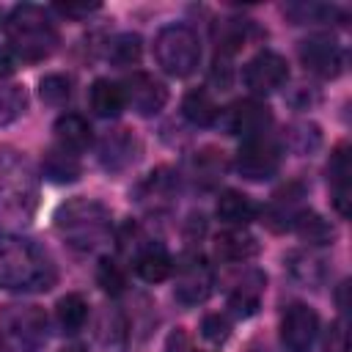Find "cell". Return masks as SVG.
I'll list each match as a JSON object with an SVG mask.
<instances>
[{"instance_id":"cell-1","label":"cell","mask_w":352,"mask_h":352,"mask_svg":"<svg viewBox=\"0 0 352 352\" xmlns=\"http://www.w3.org/2000/svg\"><path fill=\"white\" fill-rule=\"evenodd\" d=\"M58 280V270L44 248L16 234H0V289L47 292Z\"/></svg>"},{"instance_id":"cell-2","label":"cell","mask_w":352,"mask_h":352,"mask_svg":"<svg viewBox=\"0 0 352 352\" xmlns=\"http://www.w3.org/2000/svg\"><path fill=\"white\" fill-rule=\"evenodd\" d=\"M38 201V176L30 160L11 148L0 146V220L3 223H28Z\"/></svg>"},{"instance_id":"cell-3","label":"cell","mask_w":352,"mask_h":352,"mask_svg":"<svg viewBox=\"0 0 352 352\" xmlns=\"http://www.w3.org/2000/svg\"><path fill=\"white\" fill-rule=\"evenodd\" d=\"M6 38H8V50L28 63L50 58L60 41L50 11L33 3H22L11 8V14L6 16Z\"/></svg>"},{"instance_id":"cell-4","label":"cell","mask_w":352,"mask_h":352,"mask_svg":"<svg viewBox=\"0 0 352 352\" xmlns=\"http://www.w3.org/2000/svg\"><path fill=\"white\" fill-rule=\"evenodd\" d=\"M55 228L74 250H96L110 239L113 223L107 206H102L94 198H69L55 212Z\"/></svg>"},{"instance_id":"cell-5","label":"cell","mask_w":352,"mask_h":352,"mask_svg":"<svg viewBox=\"0 0 352 352\" xmlns=\"http://www.w3.org/2000/svg\"><path fill=\"white\" fill-rule=\"evenodd\" d=\"M0 338L14 352H41L50 338L44 308L33 302H8L0 311Z\"/></svg>"},{"instance_id":"cell-6","label":"cell","mask_w":352,"mask_h":352,"mask_svg":"<svg viewBox=\"0 0 352 352\" xmlns=\"http://www.w3.org/2000/svg\"><path fill=\"white\" fill-rule=\"evenodd\" d=\"M154 58L160 69L170 77H187L198 69L201 60V41L192 28L176 22L165 25L154 38Z\"/></svg>"},{"instance_id":"cell-7","label":"cell","mask_w":352,"mask_h":352,"mask_svg":"<svg viewBox=\"0 0 352 352\" xmlns=\"http://www.w3.org/2000/svg\"><path fill=\"white\" fill-rule=\"evenodd\" d=\"M214 289V272L206 264L201 253H184L176 264V278H173V294L184 305H198L204 302Z\"/></svg>"},{"instance_id":"cell-8","label":"cell","mask_w":352,"mask_h":352,"mask_svg":"<svg viewBox=\"0 0 352 352\" xmlns=\"http://www.w3.org/2000/svg\"><path fill=\"white\" fill-rule=\"evenodd\" d=\"M278 168H280V146L272 138L258 135V138L242 140V146L236 151L239 176H245L250 182H264V179L275 176Z\"/></svg>"},{"instance_id":"cell-9","label":"cell","mask_w":352,"mask_h":352,"mask_svg":"<svg viewBox=\"0 0 352 352\" xmlns=\"http://www.w3.org/2000/svg\"><path fill=\"white\" fill-rule=\"evenodd\" d=\"M242 80H245V85L250 88V94L267 96V94L278 91V88L289 80L286 58L278 55V52H272V50H261V52H256V55L245 63Z\"/></svg>"},{"instance_id":"cell-10","label":"cell","mask_w":352,"mask_h":352,"mask_svg":"<svg viewBox=\"0 0 352 352\" xmlns=\"http://www.w3.org/2000/svg\"><path fill=\"white\" fill-rule=\"evenodd\" d=\"M121 91H124V102L138 113V116H157L165 102H168V88L162 80H157L154 74L148 72H132L124 82H121Z\"/></svg>"},{"instance_id":"cell-11","label":"cell","mask_w":352,"mask_h":352,"mask_svg":"<svg viewBox=\"0 0 352 352\" xmlns=\"http://www.w3.org/2000/svg\"><path fill=\"white\" fill-rule=\"evenodd\" d=\"M319 333V316L314 308L294 302L280 316V344L286 352H308Z\"/></svg>"},{"instance_id":"cell-12","label":"cell","mask_w":352,"mask_h":352,"mask_svg":"<svg viewBox=\"0 0 352 352\" xmlns=\"http://www.w3.org/2000/svg\"><path fill=\"white\" fill-rule=\"evenodd\" d=\"M270 124H272V113L258 99H239L231 107H226V113H223L226 132L228 135H239L242 140L267 135Z\"/></svg>"},{"instance_id":"cell-13","label":"cell","mask_w":352,"mask_h":352,"mask_svg":"<svg viewBox=\"0 0 352 352\" xmlns=\"http://www.w3.org/2000/svg\"><path fill=\"white\" fill-rule=\"evenodd\" d=\"M300 60L308 72L330 80V77H338L344 69V50L333 36L319 33V36H308L300 44Z\"/></svg>"},{"instance_id":"cell-14","label":"cell","mask_w":352,"mask_h":352,"mask_svg":"<svg viewBox=\"0 0 352 352\" xmlns=\"http://www.w3.org/2000/svg\"><path fill=\"white\" fill-rule=\"evenodd\" d=\"M138 157H140V140L129 129H113L99 143V162L110 173L126 170Z\"/></svg>"},{"instance_id":"cell-15","label":"cell","mask_w":352,"mask_h":352,"mask_svg":"<svg viewBox=\"0 0 352 352\" xmlns=\"http://www.w3.org/2000/svg\"><path fill=\"white\" fill-rule=\"evenodd\" d=\"M267 289V278L264 272L258 270H245L242 275L234 278L231 289H228V308L236 314V316H253L258 311V302H261V294Z\"/></svg>"},{"instance_id":"cell-16","label":"cell","mask_w":352,"mask_h":352,"mask_svg":"<svg viewBox=\"0 0 352 352\" xmlns=\"http://www.w3.org/2000/svg\"><path fill=\"white\" fill-rule=\"evenodd\" d=\"M349 176H352V165H349V146L341 143L333 154H330V162H327V179H330V187H333V204L338 209V214H349V195H352V187H349Z\"/></svg>"},{"instance_id":"cell-17","label":"cell","mask_w":352,"mask_h":352,"mask_svg":"<svg viewBox=\"0 0 352 352\" xmlns=\"http://www.w3.org/2000/svg\"><path fill=\"white\" fill-rule=\"evenodd\" d=\"M170 270H173V261H170V256H168V250H165L162 245L146 239V242L135 250V272H138L143 280L160 283V280H165V278L170 275Z\"/></svg>"},{"instance_id":"cell-18","label":"cell","mask_w":352,"mask_h":352,"mask_svg":"<svg viewBox=\"0 0 352 352\" xmlns=\"http://www.w3.org/2000/svg\"><path fill=\"white\" fill-rule=\"evenodd\" d=\"M55 140L60 148L80 154L91 146V126L80 113H63L55 121Z\"/></svg>"},{"instance_id":"cell-19","label":"cell","mask_w":352,"mask_h":352,"mask_svg":"<svg viewBox=\"0 0 352 352\" xmlns=\"http://www.w3.org/2000/svg\"><path fill=\"white\" fill-rule=\"evenodd\" d=\"M173 198H176V176L168 168H160V170L148 173V179L138 190V201L148 209L168 206Z\"/></svg>"},{"instance_id":"cell-20","label":"cell","mask_w":352,"mask_h":352,"mask_svg":"<svg viewBox=\"0 0 352 352\" xmlns=\"http://www.w3.org/2000/svg\"><path fill=\"white\" fill-rule=\"evenodd\" d=\"M214 253L217 258L223 261H231V264H239V261H248L258 253V242L256 236H250L248 231L242 228H231V231H223L217 239H214Z\"/></svg>"},{"instance_id":"cell-21","label":"cell","mask_w":352,"mask_h":352,"mask_svg":"<svg viewBox=\"0 0 352 352\" xmlns=\"http://www.w3.org/2000/svg\"><path fill=\"white\" fill-rule=\"evenodd\" d=\"M256 214H258V206H256L245 192H239V190H226V192H220V198H217V217H220L223 223L242 228V226H248L250 220H256Z\"/></svg>"},{"instance_id":"cell-22","label":"cell","mask_w":352,"mask_h":352,"mask_svg":"<svg viewBox=\"0 0 352 352\" xmlns=\"http://www.w3.org/2000/svg\"><path fill=\"white\" fill-rule=\"evenodd\" d=\"M88 99H91V110H94L99 118H116V116L124 110V104H126L121 85L113 82V80H104V77H99V80L91 85Z\"/></svg>"},{"instance_id":"cell-23","label":"cell","mask_w":352,"mask_h":352,"mask_svg":"<svg viewBox=\"0 0 352 352\" xmlns=\"http://www.w3.org/2000/svg\"><path fill=\"white\" fill-rule=\"evenodd\" d=\"M41 170L50 182L55 184H66V182H74L80 176V160L74 151H66L60 146H52L44 160H41Z\"/></svg>"},{"instance_id":"cell-24","label":"cell","mask_w":352,"mask_h":352,"mask_svg":"<svg viewBox=\"0 0 352 352\" xmlns=\"http://www.w3.org/2000/svg\"><path fill=\"white\" fill-rule=\"evenodd\" d=\"M85 319H88V302H85L82 294L69 292V294H63L58 300V305H55V322H58V327L63 333L74 336L77 330H82Z\"/></svg>"},{"instance_id":"cell-25","label":"cell","mask_w":352,"mask_h":352,"mask_svg":"<svg viewBox=\"0 0 352 352\" xmlns=\"http://www.w3.org/2000/svg\"><path fill=\"white\" fill-rule=\"evenodd\" d=\"M182 113H184V118H187L190 124H195V126H209V124H214L217 116H220V110H217L212 94L204 91V88H195V91H190V94L184 96Z\"/></svg>"},{"instance_id":"cell-26","label":"cell","mask_w":352,"mask_h":352,"mask_svg":"<svg viewBox=\"0 0 352 352\" xmlns=\"http://www.w3.org/2000/svg\"><path fill=\"white\" fill-rule=\"evenodd\" d=\"M292 228H297V234H300L308 245H327V242L336 239L333 226H330L327 220H322L319 214H314V212H302V214L294 220Z\"/></svg>"},{"instance_id":"cell-27","label":"cell","mask_w":352,"mask_h":352,"mask_svg":"<svg viewBox=\"0 0 352 352\" xmlns=\"http://www.w3.org/2000/svg\"><path fill=\"white\" fill-rule=\"evenodd\" d=\"M140 52H143V41H140L138 33H121L107 47V58L116 66H132V63H138L140 60Z\"/></svg>"},{"instance_id":"cell-28","label":"cell","mask_w":352,"mask_h":352,"mask_svg":"<svg viewBox=\"0 0 352 352\" xmlns=\"http://www.w3.org/2000/svg\"><path fill=\"white\" fill-rule=\"evenodd\" d=\"M28 107V94L22 85H0V124L16 121Z\"/></svg>"},{"instance_id":"cell-29","label":"cell","mask_w":352,"mask_h":352,"mask_svg":"<svg viewBox=\"0 0 352 352\" xmlns=\"http://www.w3.org/2000/svg\"><path fill=\"white\" fill-rule=\"evenodd\" d=\"M96 283L110 294V297H116V294H121L124 289H126V272H124V267L116 261V258H102L99 261V267H96Z\"/></svg>"},{"instance_id":"cell-30","label":"cell","mask_w":352,"mask_h":352,"mask_svg":"<svg viewBox=\"0 0 352 352\" xmlns=\"http://www.w3.org/2000/svg\"><path fill=\"white\" fill-rule=\"evenodd\" d=\"M38 96L47 104H66L72 96V80L66 74H47L38 82Z\"/></svg>"},{"instance_id":"cell-31","label":"cell","mask_w":352,"mask_h":352,"mask_svg":"<svg viewBox=\"0 0 352 352\" xmlns=\"http://www.w3.org/2000/svg\"><path fill=\"white\" fill-rule=\"evenodd\" d=\"M286 14L294 19V25H302V22H324L327 16L336 14V8H330V6H305V3H300V6H289Z\"/></svg>"},{"instance_id":"cell-32","label":"cell","mask_w":352,"mask_h":352,"mask_svg":"<svg viewBox=\"0 0 352 352\" xmlns=\"http://www.w3.org/2000/svg\"><path fill=\"white\" fill-rule=\"evenodd\" d=\"M201 336L209 338V341H214V344H223V341L231 336V324H228L226 316L209 314V316H204V322H201Z\"/></svg>"},{"instance_id":"cell-33","label":"cell","mask_w":352,"mask_h":352,"mask_svg":"<svg viewBox=\"0 0 352 352\" xmlns=\"http://www.w3.org/2000/svg\"><path fill=\"white\" fill-rule=\"evenodd\" d=\"M322 352H349V338H346V324L344 322L330 324V330L324 333Z\"/></svg>"},{"instance_id":"cell-34","label":"cell","mask_w":352,"mask_h":352,"mask_svg":"<svg viewBox=\"0 0 352 352\" xmlns=\"http://www.w3.org/2000/svg\"><path fill=\"white\" fill-rule=\"evenodd\" d=\"M168 352H190V341L184 330H176L168 336Z\"/></svg>"},{"instance_id":"cell-35","label":"cell","mask_w":352,"mask_h":352,"mask_svg":"<svg viewBox=\"0 0 352 352\" xmlns=\"http://www.w3.org/2000/svg\"><path fill=\"white\" fill-rule=\"evenodd\" d=\"M99 6L96 3H91V6H58L55 11L58 14H63V16H88L91 11H96Z\"/></svg>"},{"instance_id":"cell-36","label":"cell","mask_w":352,"mask_h":352,"mask_svg":"<svg viewBox=\"0 0 352 352\" xmlns=\"http://www.w3.org/2000/svg\"><path fill=\"white\" fill-rule=\"evenodd\" d=\"M11 72H14V58L6 47H0V80H6Z\"/></svg>"},{"instance_id":"cell-37","label":"cell","mask_w":352,"mask_h":352,"mask_svg":"<svg viewBox=\"0 0 352 352\" xmlns=\"http://www.w3.org/2000/svg\"><path fill=\"white\" fill-rule=\"evenodd\" d=\"M60 352H85L82 346H66V349H60Z\"/></svg>"},{"instance_id":"cell-38","label":"cell","mask_w":352,"mask_h":352,"mask_svg":"<svg viewBox=\"0 0 352 352\" xmlns=\"http://www.w3.org/2000/svg\"><path fill=\"white\" fill-rule=\"evenodd\" d=\"M0 352H3V338H0Z\"/></svg>"},{"instance_id":"cell-39","label":"cell","mask_w":352,"mask_h":352,"mask_svg":"<svg viewBox=\"0 0 352 352\" xmlns=\"http://www.w3.org/2000/svg\"><path fill=\"white\" fill-rule=\"evenodd\" d=\"M0 19H3V14H0Z\"/></svg>"}]
</instances>
